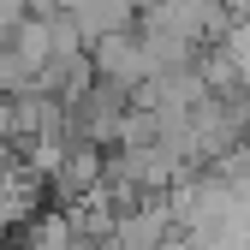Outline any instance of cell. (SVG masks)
<instances>
[{
  "label": "cell",
  "instance_id": "cell-1",
  "mask_svg": "<svg viewBox=\"0 0 250 250\" xmlns=\"http://www.w3.org/2000/svg\"><path fill=\"white\" fill-rule=\"evenodd\" d=\"M54 6L78 24L83 42H102V36H113V30L137 24V0H54Z\"/></svg>",
  "mask_w": 250,
  "mask_h": 250
}]
</instances>
